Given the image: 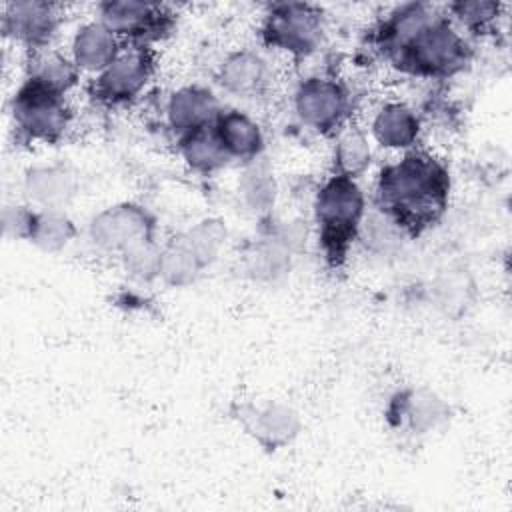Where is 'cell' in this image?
<instances>
[{"instance_id": "cell-10", "label": "cell", "mask_w": 512, "mask_h": 512, "mask_svg": "<svg viewBox=\"0 0 512 512\" xmlns=\"http://www.w3.org/2000/svg\"><path fill=\"white\" fill-rule=\"evenodd\" d=\"M58 14L48 2H10L4 6L2 30L6 36L36 50L46 48Z\"/></svg>"}, {"instance_id": "cell-9", "label": "cell", "mask_w": 512, "mask_h": 512, "mask_svg": "<svg viewBox=\"0 0 512 512\" xmlns=\"http://www.w3.org/2000/svg\"><path fill=\"white\" fill-rule=\"evenodd\" d=\"M346 108L348 96L344 88L330 78H306L294 94V110L298 118L318 132L338 128L346 116Z\"/></svg>"}, {"instance_id": "cell-19", "label": "cell", "mask_w": 512, "mask_h": 512, "mask_svg": "<svg viewBox=\"0 0 512 512\" xmlns=\"http://www.w3.org/2000/svg\"><path fill=\"white\" fill-rule=\"evenodd\" d=\"M78 70L80 68L74 64V60H68L58 52H50L42 48L32 52L28 78L58 94H66L76 84Z\"/></svg>"}, {"instance_id": "cell-29", "label": "cell", "mask_w": 512, "mask_h": 512, "mask_svg": "<svg viewBox=\"0 0 512 512\" xmlns=\"http://www.w3.org/2000/svg\"><path fill=\"white\" fill-rule=\"evenodd\" d=\"M498 2H484V0H468V2H454L448 6V10L454 14V18L470 28V30H484L488 28L500 14Z\"/></svg>"}, {"instance_id": "cell-21", "label": "cell", "mask_w": 512, "mask_h": 512, "mask_svg": "<svg viewBox=\"0 0 512 512\" xmlns=\"http://www.w3.org/2000/svg\"><path fill=\"white\" fill-rule=\"evenodd\" d=\"M204 266L196 258V254L182 240H172L160 250V268L158 276H162L170 286L190 284Z\"/></svg>"}, {"instance_id": "cell-23", "label": "cell", "mask_w": 512, "mask_h": 512, "mask_svg": "<svg viewBox=\"0 0 512 512\" xmlns=\"http://www.w3.org/2000/svg\"><path fill=\"white\" fill-rule=\"evenodd\" d=\"M370 164V146L366 136L358 128H346L340 132L336 150H334V166L336 174L356 178Z\"/></svg>"}, {"instance_id": "cell-11", "label": "cell", "mask_w": 512, "mask_h": 512, "mask_svg": "<svg viewBox=\"0 0 512 512\" xmlns=\"http://www.w3.org/2000/svg\"><path fill=\"white\" fill-rule=\"evenodd\" d=\"M220 114L218 98L202 86H184L170 94L166 116L178 138L214 124Z\"/></svg>"}, {"instance_id": "cell-6", "label": "cell", "mask_w": 512, "mask_h": 512, "mask_svg": "<svg viewBox=\"0 0 512 512\" xmlns=\"http://www.w3.org/2000/svg\"><path fill=\"white\" fill-rule=\"evenodd\" d=\"M172 14L158 4L116 0L100 4V24L118 40H130L132 46H146L170 28Z\"/></svg>"}, {"instance_id": "cell-22", "label": "cell", "mask_w": 512, "mask_h": 512, "mask_svg": "<svg viewBox=\"0 0 512 512\" xmlns=\"http://www.w3.org/2000/svg\"><path fill=\"white\" fill-rule=\"evenodd\" d=\"M402 234H406V232L398 226V222L392 220L386 212L376 208L370 214H364L356 236H360V240L364 242L366 248L386 254L400 246Z\"/></svg>"}, {"instance_id": "cell-14", "label": "cell", "mask_w": 512, "mask_h": 512, "mask_svg": "<svg viewBox=\"0 0 512 512\" xmlns=\"http://www.w3.org/2000/svg\"><path fill=\"white\" fill-rule=\"evenodd\" d=\"M214 130L230 158L254 160L262 152V146H264L262 130L244 112H238V110L220 112L218 118L214 120Z\"/></svg>"}, {"instance_id": "cell-25", "label": "cell", "mask_w": 512, "mask_h": 512, "mask_svg": "<svg viewBox=\"0 0 512 512\" xmlns=\"http://www.w3.org/2000/svg\"><path fill=\"white\" fill-rule=\"evenodd\" d=\"M252 430L262 442L272 446L290 440L298 430V416L286 406H268L254 418Z\"/></svg>"}, {"instance_id": "cell-12", "label": "cell", "mask_w": 512, "mask_h": 512, "mask_svg": "<svg viewBox=\"0 0 512 512\" xmlns=\"http://www.w3.org/2000/svg\"><path fill=\"white\" fill-rule=\"evenodd\" d=\"M434 18V8L428 4L412 2L396 8L378 30V42L382 50L390 58H396L430 26Z\"/></svg>"}, {"instance_id": "cell-27", "label": "cell", "mask_w": 512, "mask_h": 512, "mask_svg": "<svg viewBox=\"0 0 512 512\" xmlns=\"http://www.w3.org/2000/svg\"><path fill=\"white\" fill-rule=\"evenodd\" d=\"M242 194L254 210H266L274 202L272 176L264 164L256 162V158L252 160V166L244 174Z\"/></svg>"}, {"instance_id": "cell-15", "label": "cell", "mask_w": 512, "mask_h": 512, "mask_svg": "<svg viewBox=\"0 0 512 512\" xmlns=\"http://www.w3.org/2000/svg\"><path fill=\"white\" fill-rule=\"evenodd\" d=\"M218 82L230 94L256 96L268 84V64L252 50L234 52L222 62Z\"/></svg>"}, {"instance_id": "cell-18", "label": "cell", "mask_w": 512, "mask_h": 512, "mask_svg": "<svg viewBox=\"0 0 512 512\" xmlns=\"http://www.w3.org/2000/svg\"><path fill=\"white\" fill-rule=\"evenodd\" d=\"M178 144L188 166L198 172H214L232 160L218 140L214 124L178 138Z\"/></svg>"}, {"instance_id": "cell-30", "label": "cell", "mask_w": 512, "mask_h": 512, "mask_svg": "<svg viewBox=\"0 0 512 512\" xmlns=\"http://www.w3.org/2000/svg\"><path fill=\"white\" fill-rule=\"evenodd\" d=\"M32 210L26 206H10L4 210V232L18 236V238H28L30 232V222H32Z\"/></svg>"}, {"instance_id": "cell-2", "label": "cell", "mask_w": 512, "mask_h": 512, "mask_svg": "<svg viewBox=\"0 0 512 512\" xmlns=\"http://www.w3.org/2000/svg\"><path fill=\"white\" fill-rule=\"evenodd\" d=\"M314 214L324 258L332 266H340L366 214L364 192L356 178L334 172L316 194Z\"/></svg>"}, {"instance_id": "cell-8", "label": "cell", "mask_w": 512, "mask_h": 512, "mask_svg": "<svg viewBox=\"0 0 512 512\" xmlns=\"http://www.w3.org/2000/svg\"><path fill=\"white\" fill-rule=\"evenodd\" d=\"M154 218L138 204L124 202L98 212L90 222V238L104 250L124 252L128 246L152 238Z\"/></svg>"}, {"instance_id": "cell-28", "label": "cell", "mask_w": 512, "mask_h": 512, "mask_svg": "<svg viewBox=\"0 0 512 512\" xmlns=\"http://www.w3.org/2000/svg\"><path fill=\"white\" fill-rule=\"evenodd\" d=\"M160 250L152 238L140 240L132 246H128L122 252L126 270L142 280H150L154 276H158V268H160Z\"/></svg>"}, {"instance_id": "cell-26", "label": "cell", "mask_w": 512, "mask_h": 512, "mask_svg": "<svg viewBox=\"0 0 512 512\" xmlns=\"http://www.w3.org/2000/svg\"><path fill=\"white\" fill-rule=\"evenodd\" d=\"M226 238V228L220 220L208 218L192 226L182 240L188 244V248L196 254L202 266H208L220 252Z\"/></svg>"}, {"instance_id": "cell-3", "label": "cell", "mask_w": 512, "mask_h": 512, "mask_svg": "<svg viewBox=\"0 0 512 512\" xmlns=\"http://www.w3.org/2000/svg\"><path fill=\"white\" fill-rule=\"evenodd\" d=\"M468 44L446 16H436L430 26L396 58L402 70L418 76H450L468 62Z\"/></svg>"}, {"instance_id": "cell-24", "label": "cell", "mask_w": 512, "mask_h": 512, "mask_svg": "<svg viewBox=\"0 0 512 512\" xmlns=\"http://www.w3.org/2000/svg\"><path fill=\"white\" fill-rule=\"evenodd\" d=\"M248 272L260 280H274L290 266V252L282 240H264L246 258Z\"/></svg>"}, {"instance_id": "cell-17", "label": "cell", "mask_w": 512, "mask_h": 512, "mask_svg": "<svg viewBox=\"0 0 512 512\" xmlns=\"http://www.w3.org/2000/svg\"><path fill=\"white\" fill-rule=\"evenodd\" d=\"M372 134L384 148H410L420 134L418 116L400 102L384 104L374 120Z\"/></svg>"}, {"instance_id": "cell-5", "label": "cell", "mask_w": 512, "mask_h": 512, "mask_svg": "<svg viewBox=\"0 0 512 512\" xmlns=\"http://www.w3.org/2000/svg\"><path fill=\"white\" fill-rule=\"evenodd\" d=\"M262 36L270 46L294 56L310 54L322 38V14L304 2L272 4L262 26Z\"/></svg>"}, {"instance_id": "cell-20", "label": "cell", "mask_w": 512, "mask_h": 512, "mask_svg": "<svg viewBox=\"0 0 512 512\" xmlns=\"http://www.w3.org/2000/svg\"><path fill=\"white\" fill-rule=\"evenodd\" d=\"M74 236L72 220L58 212L56 208H44L42 212L32 214L28 240L44 250H60Z\"/></svg>"}, {"instance_id": "cell-13", "label": "cell", "mask_w": 512, "mask_h": 512, "mask_svg": "<svg viewBox=\"0 0 512 512\" xmlns=\"http://www.w3.org/2000/svg\"><path fill=\"white\" fill-rule=\"evenodd\" d=\"M120 40L100 22L84 24L72 40V60L80 70L102 72L120 54Z\"/></svg>"}, {"instance_id": "cell-4", "label": "cell", "mask_w": 512, "mask_h": 512, "mask_svg": "<svg viewBox=\"0 0 512 512\" xmlns=\"http://www.w3.org/2000/svg\"><path fill=\"white\" fill-rule=\"evenodd\" d=\"M14 126L28 140L56 142L70 122L64 94H58L30 78L18 88L12 100Z\"/></svg>"}, {"instance_id": "cell-1", "label": "cell", "mask_w": 512, "mask_h": 512, "mask_svg": "<svg viewBox=\"0 0 512 512\" xmlns=\"http://www.w3.org/2000/svg\"><path fill=\"white\" fill-rule=\"evenodd\" d=\"M448 192V170L426 152H408L380 170L376 208L396 220L406 234H420L440 220Z\"/></svg>"}, {"instance_id": "cell-16", "label": "cell", "mask_w": 512, "mask_h": 512, "mask_svg": "<svg viewBox=\"0 0 512 512\" xmlns=\"http://www.w3.org/2000/svg\"><path fill=\"white\" fill-rule=\"evenodd\" d=\"M76 192V178L64 166H36L24 176V194L30 202L44 208H56L72 198Z\"/></svg>"}, {"instance_id": "cell-7", "label": "cell", "mask_w": 512, "mask_h": 512, "mask_svg": "<svg viewBox=\"0 0 512 512\" xmlns=\"http://www.w3.org/2000/svg\"><path fill=\"white\" fill-rule=\"evenodd\" d=\"M154 70V58L148 46H132L122 50L116 60L104 68L94 84L92 96L106 104L128 102L140 94Z\"/></svg>"}]
</instances>
